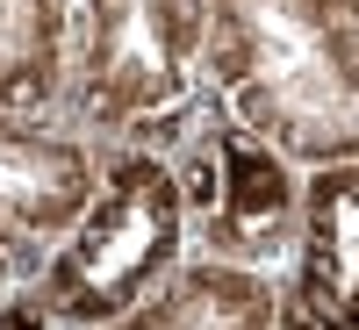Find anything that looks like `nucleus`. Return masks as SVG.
Instances as JSON below:
<instances>
[{"label": "nucleus", "mask_w": 359, "mask_h": 330, "mask_svg": "<svg viewBox=\"0 0 359 330\" xmlns=\"http://www.w3.org/2000/svg\"><path fill=\"white\" fill-rule=\"evenodd\" d=\"M201 79L287 165L359 158V0H216Z\"/></svg>", "instance_id": "1"}, {"label": "nucleus", "mask_w": 359, "mask_h": 330, "mask_svg": "<svg viewBox=\"0 0 359 330\" xmlns=\"http://www.w3.org/2000/svg\"><path fill=\"white\" fill-rule=\"evenodd\" d=\"M187 252L194 237L172 158L151 144H101V187L29 294L43 302L50 330H101L151 287H165Z\"/></svg>", "instance_id": "2"}, {"label": "nucleus", "mask_w": 359, "mask_h": 330, "mask_svg": "<svg viewBox=\"0 0 359 330\" xmlns=\"http://www.w3.org/2000/svg\"><path fill=\"white\" fill-rule=\"evenodd\" d=\"M216 0H79L65 115L94 144H165L201 108Z\"/></svg>", "instance_id": "3"}, {"label": "nucleus", "mask_w": 359, "mask_h": 330, "mask_svg": "<svg viewBox=\"0 0 359 330\" xmlns=\"http://www.w3.org/2000/svg\"><path fill=\"white\" fill-rule=\"evenodd\" d=\"M151 151H165L180 172L187 237L201 259L259 266V273L287 266L294 223H302V165H287L266 137H252L216 94H201V108Z\"/></svg>", "instance_id": "4"}, {"label": "nucleus", "mask_w": 359, "mask_h": 330, "mask_svg": "<svg viewBox=\"0 0 359 330\" xmlns=\"http://www.w3.org/2000/svg\"><path fill=\"white\" fill-rule=\"evenodd\" d=\"M101 187V144L57 115H0V294L36 287Z\"/></svg>", "instance_id": "5"}, {"label": "nucleus", "mask_w": 359, "mask_h": 330, "mask_svg": "<svg viewBox=\"0 0 359 330\" xmlns=\"http://www.w3.org/2000/svg\"><path fill=\"white\" fill-rule=\"evenodd\" d=\"M273 330H359V158L302 172Z\"/></svg>", "instance_id": "6"}, {"label": "nucleus", "mask_w": 359, "mask_h": 330, "mask_svg": "<svg viewBox=\"0 0 359 330\" xmlns=\"http://www.w3.org/2000/svg\"><path fill=\"white\" fill-rule=\"evenodd\" d=\"M273 316H280V273L187 252V266L165 287H151L137 309H123L101 330H273Z\"/></svg>", "instance_id": "7"}, {"label": "nucleus", "mask_w": 359, "mask_h": 330, "mask_svg": "<svg viewBox=\"0 0 359 330\" xmlns=\"http://www.w3.org/2000/svg\"><path fill=\"white\" fill-rule=\"evenodd\" d=\"M79 0H0V115H65Z\"/></svg>", "instance_id": "8"}, {"label": "nucleus", "mask_w": 359, "mask_h": 330, "mask_svg": "<svg viewBox=\"0 0 359 330\" xmlns=\"http://www.w3.org/2000/svg\"><path fill=\"white\" fill-rule=\"evenodd\" d=\"M0 330H50V316H43V302L36 294H0Z\"/></svg>", "instance_id": "9"}]
</instances>
